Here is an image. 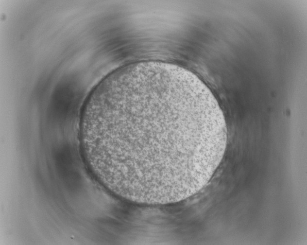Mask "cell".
<instances>
[{"instance_id": "6da1fadb", "label": "cell", "mask_w": 307, "mask_h": 245, "mask_svg": "<svg viewBox=\"0 0 307 245\" xmlns=\"http://www.w3.org/2000/svg\"><path fill=\"white\" fill-rule=\"evenodd\" d=\"M86 164L116 195L167 204L197 193L224 155L227 131L211 91L165 71L131 75L87 104L81 124Z\"/></svg>"}]
</instances>
